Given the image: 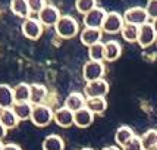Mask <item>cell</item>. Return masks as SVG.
<instances>
[{"label":"cell","mask_w":157,"mask_h":150,"mask_svg":"<svg viewBox=\"0 0 157 150\" xmlns=\"http://www.w3.org/2000/svg\"><path fill=\"white\" fill-rule=\"evenodd\" d=\"M125 21H123V15L117 14V12H107V16L104 19L101 30L107 34H117L122 31Z\"/></svg>","instance_id":"cell-5"},{"label":"cell","mask_w":157,"mask_h":150,"mask_svg":"<svg viewBox=\"0 0 157 150\" xmlns=\"http://www.w3.org/2000/svg\"><path fill=\"white\" fill-rule=\"evenodd\" d=\"M156 44H157V41H156Z\"/></svg>","instance_id":"cell-39"},{"label":"cell","mask_w":157,"mask_h":150,"mask_svg":"<svg viewBox=\"0 0 157 150\" xmlns=\"http://www.w3.org/2000/svg\"><path fill=\"white\" fill-rule=\"evenodd\" d=\"M19 122L18 116L15 115V112L12 108L9 109H0V124H3L7 130H12L15 128Z\"/></svg>","instance_id":"cell-20"},{"label":"cell","mask_w":157,"mask_h":150,"mask_svg":"<svg viewBox=\"0 0 157 150\" xmlns=\"http://www.w3.org/2000/svg\"><path fill=\"white\" fill-rule=\"evenodd\" d=\"M48 91L43 84H31V96H29V102L33 105H43L44 100L47 99Z\"/></svg>","instance_id":"cell-18"},{"label":"cell","mask_w":157,"mask_h":150,"mask_svg":"<svg viewBox=\"0 0 157 150\" xmlns=\"http://www.w3.org/2000/svg\"><path fill=\"white\" fill-rule=\"evenodd\" d=\"M141 144L144 150H151L157 146V130L145 131L141 137Z\"/></svg>","instance_id":"cell-25"},{"label":"cell","mask_w":157,"mask_h":150,"mask_svg":"<svg viewBox=\"0 0 157 150\" xmlns=\"http://www.w3.org/2000/svg\"><path fill=\"white\" fill-rule=\"evenodd\" d=\"M123 150H144L143 144H141V138H138L137 136H134L128 143L123 146Z\"/></svg>","instance_id":"cell-30"},{"label":"cell","mask_w":157,"mask_h":150,"mask_svg":"<svg viewBox=\"0 0 157 150\" xmlns=\"http://www.w3.org/2000/svg\"><path fill=\"white\" fill-rule=\"evenodd\" d=\"M55 118V112L52 110L50 106L47 105H35L33 109V115H31V122L37 125V127H47L48 124L53 121Z\"/></svg>","instance_id":"cell-2"},{"label":"cell","mask_w":157,"mask_h":150,"mask_svg":"<svg viewBox=\"0 0 157 150\" xmlns=\"http://www.w3.org/2000/svg\"><path fill=\"white\" fill-rule=\"evenodd\" d=\"M88 56L90 61H97V62H103L104 61V43H96L93 46L88 47Z\"/></svg>","instance_id":"cell-27"},{"label":"cell","mask_w":157,"mask_h":150,"mask_svg":"<svg viewBox=\"0 0 157 150\" xmlns=\"http://www.w3.org/2000/svg\"><path fill=\"white\" fill-rule=\"evenodd\" d=\"M109 93V82L104 78L100 80H94V81H88L84 87V94L87 99L91 97H104Z\"/></svg>","instance_id":"cell-3"},{"label":"cell","mask_w":157,"mask_h":150,"mask_svg":"<svg viewBox=\"0 0 157 150\" xmlns=\"http://www.w3.org/2000/svg\"><path fill=\"white\" fill-rule=\"evenodd\" d=\"M3 147H5V144H2V141H0V150H3Z\"/></svg>","instance_id":"cell-36"},{"label":"cell","mask_w":157,"mask_h":150,"mask_svg":"<svg viewBox=\"0 0 157 150\" xmlns=\"http://www.w3.org/2000/svg\"><path fill=\"white\" fill-rule=\"evenodd\" d=\"M94 7H97V0H75V9L81 15L88 14Z\"/></svg>","instance_id":"cell-28"},{"label":"cell","mask_w":157,"mask_h":150,"mask_svg":"<svg viewBox=\"0 0 157 150\" xmlns=\"http://www.w3.org/2000/svg\"><path fill=\"white\" fill-rule=\"evenodd\" d=\"M3 150H22V149H21L18 144H15V143H7V144H5Z\"/></svg>","instance_id":"cell-32"},{"label":"cell","mask_w":157,"mask_h":150,"mask_svg":"<svg viewBox=\"0 0 157 150\" xmlns=\"http://www.w3.org/2000/svg\"><path fill=\"white\" fill-rule=\"evenodd\" d=\"M123 21H125V24H134V25L141 27L143 24H145V22L148 21V15L145 12V7L134 6V7H129V9L125 10Z\"/></svg>","instance_id":"cell-6"},{"label":"cell","mask_w":157,"mask_h":150,"mask_svg":"<svg viewBox=\"0 0 157 150\" xmlns=\"http://www.w3.org/2000/svg\"><path fill=\"white\" fill-rule=\"evenodd\" d=\"M65 149V143L59 136H47L43 141V150H63Z\"/></svg>","instance_id":"cell-24"},{"label":"cell","mask_w":157,"mask_h":150,"mask_svg":"<svg viewBox=\"0 0 157 150\" xmlns=\"http://www.w3.org/2000/svg\"><path fill=\"white\" fill-rule=\"evenodd\" d=\"M12 109H13L15 115L18 116L19 121H27V119H31L34 105L31 102H16L12 106Z\"/></svg>","instance_id":"cell-16"},{"label":"cell","mask_w":157,"mask_h":150,"mask_svg":"<svg viewBox=\"0 0 157 150\" xmlns=\"http://www.w3.org/2000/svg\"><path fill=\"white\" fill-rule=\"evenodd\" d=\"M55 30L57 35L62 37V38H74L79 33V24L72 16L62 15L60 19L57 21V24L55 25Z\"/></svg>","instance_id":"cell-1"},{"label":"cell","mask_w":157,"mask_h":150,"mask_svg":"<svg viewBox=\"0 0 157 150\" xmlns=\"http://www.w3.org/2000/svg\"><path fill=\"white\" fill-rule=\"evenodd\" d=\"M10 10L12 14L19 16V18H24L27 19L29 18V6H28V0H10Z\"/></svg>","instance_id":"cell-19"},{"label":"cell","mask_w":157,"mask_h":150,"mask_svg":"<svg viewBox=\"0 0 157 150\" xmlns=\"http://www.w3.org/2000/svg\"><path fill=\"white\" fill-rule=\"evenodd\" d=\"M43 24H41L38 18L35 19V18H27V19H24L22 22V34L25 35L27 38L29 40H37V38H40L41 34H43Z\"/></svg>","instance_id":"cell-7"},{"label":"cell","mask_w":157,"mask_h":150,"mask_svg":"<svg viewBox=\"0 0 157 150\" xmlns=\"http://www.w3.org/2000/svg\"><path fill=\"white\" fill-rule=\"evenodd\" d=\"M107 16V12L103 7H94L88 14L84 15V25L87 28H101L104 19Z\"/></svg>","instance_id":"cell-9"},{"label":"cell","mask_w":157,"mask_h":150,"mask_svg":"<svg viewBox=\"0 0 157 150\" xmlns=\"http://www.w3.org/2000/svg\"><path fill=\"white\" fill-rule=\"evenodd\" d=\"M134 136H135V134H134L132 128H129V127H121V128L116 131V134H115V140H116V143L119 144V146L123 147Z\"/></svg>","instance_id":"cell-26"},{"label":"cell","mask_w":157,"mask_h":150,"mask_svg":"<svg viewBox=\"0 0 157 150\" xmlns=\"http://www.w3.org/2000/svg\"><path fill=\"white\" fill-rule=\"evenodd\" d=\"M157 41V33L153 24L150 22H145L140 27V35H138V44L143 49L150 47L151 44H154Z\"/></svg>","instance_id":"cell-10"},{"label":"cell","mask_w":157,"mask_h":150,"mask_svg":"<svg viewBox=\"0 0 157 150\" xmlns=\"http://www.w3.org/2000/svg\"><path fill=\"white\" fill-rule=\"evenodd\" d=\"M122 55V47L116 40H110L104 43V61L115 62Z\"/></svg>","instance_id":"cell-17"},{"label":"cell","mask_w":157,"mask_h":150,"mask_svg":"<svg viewBox=\"0 0 157 150\" xmlns=\"http://www.w3.org/2000/svg\"><path fill=\"white\" fill-rule=\"evenodd\" d=\"M85 106L88 108L94 115H101L104 110L107 109V102L104 97H91V99H87V103Z\"/></svg>","instance_id":"cell-22"},{"label":"cell","mask_w":157,"mask_h":150,"mask_svg":"<svg viewBox=\"0 0 157 150\" xmlns=\"http://www.w3.org/2000/svg\"><path fill=\"white\" fill-rule=\"evenodd\" d=\"M103 150H119V149H117L116 146H109V147H104Z\"/></svg>","instance_id":"cell-34"},{"label":"cell","mask_w":157,"mask_h":150,"mask_svg":"<svg viewBox=\"0 0 157 150\" xmlns=\"http://www.w3.org/2000/svg\"><path fill=\"white\" fill-rule=\"evenodd\" d=\"M6 132H7V128L3 125V124H0V141L6 137Z\"/></svg>","instance_id":"cell-33"},{"label":"cell","mask_w":157,"mask_h":150,"mask_svg":"<svg viewBox=\"0 0 157 150\" xmlns=\"http://www.w3.org/2000/svg\"><path fill=\"white\" fill-rule=\"evenodd\" d=\"M104 72H106L104 63L97 61H88L84 65V68H82V75H84V80L87 82L103 78Z\"/></svg>","instance_id":"cell-4"},{"label":"cell","mask_w":157,"mask_h":150,"mask_svg":"<svg viewBox=\"0 0 157 150\" xmlns=\"http://www.w3.org/2000/svg\"><path fill=\"white\" fill-rule=\"evenodd\" d=\"M31 96V84L27 82H19L13 87V97L15 103L16 102H29Z\"/></svg>","instance_id":"cell-21"},{"label":"cell","mask_w":157,"mask_h":150,"mask_svg":"<svg viewBox=\"0 0 157 150\" xmlns=\"http://www.w3.org/2000/svg\"><path fill=\"white\" fill-rule=\"evenodd\" d=\"M55 122L62 127V128H68L74 124V112L71 109H68L66 106H63L60 109H57L55 112Z\"/></svg>","instance_id":"cell-13"},{"label":"cell","mask_w":157,"mask_h":150,"mask_svg":"<svg viewBox=\"0 0 157 150\" xmlns=\"http://www.w3.org/2000/svg\"><path fill=\"white\" fill-rule=\"evenodd\" d=\"M151 24H153V27H154V30H156V33H157V18H156V19H153V22H151Z\"/></svg>","instance_id":"cell-35"},{"label":"cell","mask_w":157,"mask_h":150,"mask_svg":"<svg viewBox=\"0 0 157 150\" xmlns=\"http://www.w3.org/2000/svg\"><path fill=\"white\" fill-rule=\"evenodd\" d=\"M123 40L128 43H138V35H140V27L134 25V24H125L121 31Z\"/></svg>","instance_id":"cell-23"},{"label":"cell","mask_w":157,"mask_h":150,"mask_svg":"<svg viewBox=\"0 0 157 150\" xmlns=\"http://www.w3.org/2000/svg\"><path fill=\"white\" fill-rule=\"evenodd\" d=\"M46 0H28V6H29V12L33 15H38L41 12V9L46 6Z\"/></svg>","instance_id":"cell-29"},{"label":"cell","mask_w":157,"mask_h":150,"mask_svg":"<svg viewBox=\"0 0 157 150\" xmlns=\"http://www.w3.org/2000/svg\"><path fill=\"white\" fill-rule=\"evenodd\" d=\"M145 12L148 15V18L156 19L157 18V0H148L145 5Z\"/></svg>","instance_id":"cell-31"},{"label":"cell","mask_w":157,"mask_h":150,"mask_svg":"<svg viewBox=\"0 0 157 150\" xmlns=\"http://www.w3.org/2000/svg\"><path fill=\"white\" fill-rule=\"evenodd\" d=\"M13 105V87H10L7 84H0V109H9Z\"/></svg>","instance_id":"cell-15"},{"label":"cell","mask_w":157,"mask_h":150,"mask_svg":"<svg viewBox=\"0 0 157 150\" xmlns=\"http://www.w3.org/2000/svg\"><path fill=\"white\" fill-rule=\"evenodd\" d=\"M151 150H157V146H156V147H154V149H151Z\"/></svg>","instance_id":"cell-38"},{"label":"cell","mask_w":157,"mask_h":150,"mask_svg":"<svg viewBox=\"0 0 157 150\" xmlns=\"http://www.w3.org/2000/svg\"><path fill=\"white\" fill-rule=\"evenodd\" d=\"M94 121V113L85 106L82 109L74 112V124L79 128H87Z\"/></svg>","instance_id":"cell-12"},{"label":"cell","mask_w":157,"mask_h":150,"mask_svg":"<svg viewBox=\"0 0 157 150\" xmlns=\"http://www.w3.org/2000/svg\"><path fill=\"white\" fill-rule=\"evenodd\" d=\"M85 103H87V97H85V94L78 93V91H74V93H71V94L66 97L65 106H66L68 109H71L72 112H76V110L85 108Z\"/></svg>","instance_id":"cell-14"},{"label":"cell","mask_w":157,"mask_h":150,"mask_svg":"<svg viewBox=\"0 0 157 150\" xmlns=\"http://www.w3.org/2000/svg\"><path fill=\"white\" fill-rule=\"evenodd\" d=\"M101 35H103V30L101 28H84L81 31V43L84 46H93L96 43L101 41Z\"/></svg>","instance_id":"cell-11"},{"label":"cell","mask_w":157,"mask_h":150,"mask_svg":"<svg viewBox=\"0 0 157 150\" xmlns=\"http://www.w3.org/2000/svg\"><path fill=\"white\" fill-rule=\"evenodd\" d=\"M81 150H93V149H81Z\"/></svg>","instance_id":"cell-37"},{"label":"cell","mask_w":157,"mask_h":150,"mask_svg":"<svg viewBox=\"0 0 157 150\" xmlns=\"http://www.w3.org/2000/svg\"><path fill=\"white\" fill-rule=\"evenodd\" d=\"M38 21L44 27H55L57 24V21L60 19V10L53 5H46V6L41 9V12L38 15Z\"/></svg>","instance_id":"cell-8"}]
</instances>
